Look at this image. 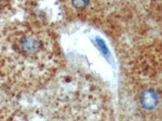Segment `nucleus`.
Wrapping results in <instances>:
<instances>
[{
  "label": "nucleus",
  "instance_id": "obj_2",
  "mask_svg": "<svg viewBox=\"0 0 162 121\" xmlns=\"http://www.w3.org/2000/svg\"><path fill=\"white\" fill-rule=\"evenodd\" d=\"M47 121H113L107 92L86 77H71L49 99Z\"/></svg>",
  "mask_w": 162,
  "mask_h": 121
},
{
  "label": "nucleus",
  "instance_id": "obj_1",
  "mask_svg": "<svg viewBox=\"0 0 162 121\" xmlns=\"http://www.w3.org/2000/svg\"><path fill=\"white\" fill-rule=\"evenodd\" d=\"M3 68L16 87L35 91L53 79L62 65V54L51 30L37 23L15 25L2 43Z\"/></svg>",
  "mask_w": 162,
  "mask_h": 121
}]
</instances>
